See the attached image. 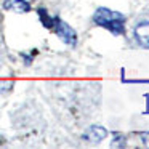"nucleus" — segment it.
Wrapping results in <instances>:
<instances>
[{
	"label": "nucleus",
	"mask_w": 149,
	"mask_h": 149,
	"mask_svg": "<svg viewBox=\"0 0 149 149\" xmlns=\"http://www.w3.org/2000/svg\"><path fill=\"white\" fill-rule=\"evenodd\" d=\"M37 13H39V18H40V21H42V24L47 27V29H52L53 27V23H55V18H52L48 13H47V10L45 8H39L37 10Z\"/></svg>",
	"instance_id": "423d86ee"
},
{
	"label": "nucleus",
	"mask_w": 149,
	"mask_h": 149,
	"mask_svg": "<svg viewBox=\"0 0 149 149\" xmlns=\"http://www.w3.org/2000/svg\"><path fill=\"white\" fill-rule=\"evenodd\" d=\"M93 23L104 27V29H107V31H111L116 36L125 32V16H123V13L109 10L106 7H100L95 11Z\"/></svg>",
	"instance_id": "f257e3e1"
},
{
	"label": "nucleus",
	"mask_w": 149,
	"mask_h": 149,
	"mask_svg": "<svg viewBox=\"0 0 149 149\" xmlns=\"http://www.w3.org/2000/svg\"><path fill=\"white\" fill-rule=\"evenodd\" d=\"M125 144H127V143H125V136L116 133V135H114V141L111 143V146H112V148H123Z\"/></svg>",
	"instance_id": "0eeeda50"
},
{
	"label": "nucleus",
	"mask_w": 149,
	"mask_h": 149,
	"mask_svg": "<svg viewBox=\"0 0 149 149\" xmlns=\"http://www.w3.org/2000/svg\"><path fill=\"white\" fill-rule=\"evenodd\" d=\"M127 84H149V80H123Z\"/></svg>",
	"instance_id": "6e6552de"
},
{
	"label": "nucleus",
	"mask_w": 149,
	"mask_h": 149,
	"mask_svg": "<svg viewBox=\"0 0 149 149\" xmlns=\"http://www.w3.org/2000/svg\"><path fill=\"white\" fill-rule=\"evenodd\" d=\"M52 29H55V34L64 43H68V45H75V43H77V32H75L68 23H64L63 19L55 18V23H53Z\"/></svg>",
	"instance_id": "f03ea898"
},
{
	"label": "nucleus",
	"mask_w": 149,
	"mask_h": 149,
	"mask_svg": "<svg viewBox=\"0 0 149 149\" xmlns=\"http://www.w3.org/2000/svg\"><path fill=\"white\" fill-rule=\"evenodd\" d=\"M107 135H109V132H107L104 127L91 125L90 128H87V132L84 133V139H87V141H90V143H100V141H103Z\"/></svg>",
	"instance_id": "20e7f679"
},
{
	"label": "nucleus",
	"mask_w": 149,
	"mask_h": 149,
	"mask_svg": "<svg viewBox=\"0 0 149 149\" xmlns=\"http://www.w3.org/2000/svg\"><path fill=\"white\" fill-rule=\"evenodd\" d=\"M3 8L13 10L16 13H27V11H31V5L26 0H8V2L3 3Z\"/></svg>",
	"instance_id": "39448f33"
},
{
	"label": "nucleus",
	"mask_w": 149,
	"mask_h": 149,
	"mask_svg": "<svg viewBox=\"0 0 149 149\" xmlns=\"http://www.w3.org/2000/svg\"><path fill=\"white\" fill-rule=\"evenodd\" d=\"M135 39L143 48H149V21H141L133 29Z\"/></svg>",
	"instance_id": "7ed1b4c3"
}]
</instances>
